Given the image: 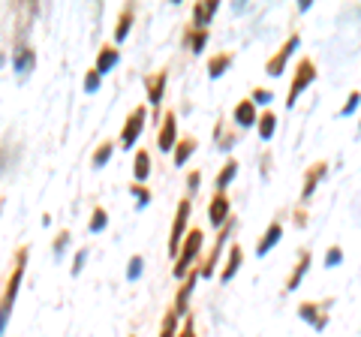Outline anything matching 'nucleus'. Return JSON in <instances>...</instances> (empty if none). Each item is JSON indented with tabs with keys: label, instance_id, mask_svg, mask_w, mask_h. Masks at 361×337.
Here are the masks:
<instances>
[{
	"label": "nucleus",
	"instance_id": "nucleus-1",
	"mask_svg": "<svg viewBox=\"0 0 361 337\" xmlns=\"http://www.w3.org/2000/svg\"><path fill=\"white\" fill-rule=\"evenodd\" d=\"M25 265H27V247H21V250L16 253L13 274H9L6 289H4V305H0V329H6V322H9V310H13V305H16V295H18L21 277H25Z\"/></svg>",
	"mask_w": 361,
	"mask_h": 337
},
{
	"label": "nucleus",
	"instance_id": "nucleus-2",
	"mask_svg": "<svg viewBox=\"0 0 361 337\" xmlns=\"http://www.w3.org/2000/svg\"><path fill=\"white\" fill-rule=\"evenodd\" d=\"M199 250H202V232L199 229H193L184 238V250H180V256L175 259V268H172V274L180 280V277H190V265H193V259L199 256Z\"/></svg>",
	"mask_w": 361,
	"mask_h": 337
},
{
	"label": "nucleus",
	"instance_id": "nucleus-3",
	"mask_svg": "<svg viewBox=\"0 0 361 337\" xmlns=\"http://www.w3.org/2000/svg\"><path fill=\"white\" fill-rule=\"evenodd\" d=\"M313 78H316V66H313V61H310V58H301V63L295 66V78H292V85H289V97H286V106H289V109L298 103L301 91L313 82Z\"/></svg>",
	"mask_w": 361,
	"mask_h": 337
},
{
	"label": "nucleus",
	"instance_id": "nucleus-4",
	"mask_svg": "<svg viewBox=\"0 0 361 337\" xmlns=\"http://www.w3.org/2000/svg\"><path fill=\"white\" fill-rule=\"evenodd\" d=\"M190 199H180L178 208H175V220H172V235H169V253L178 256V247H180V232L187 229V220H190Z\"/></svg>",
	"mask_w": 361,
	"mask_h": 337
},
{
	"label": "nucleus",
	"instance_id": "nucleus-5",
	"mask_svg": "<svg viewBox=\"0 0 361 337\" xmlns=\"http://www.w3.org/2000/svg\"><path fill=\"white\" fill-rule=\"evenodd\" d=\"M298 42H301V37H298V33H292V37L283 42V46H280V51L265 63V73H268V75H274V78L283 73V66H286V61L292 58V51L298 49Z\"/></svg>",
	"mask_w": 361,
	"mask_h": 337
},
{
	"label": "nucleus",
	"instance_id": "nucleus-6",
	"mask_svg": "<svg viewBox=\"0 0 361 337\" xmlns=\"http://www.w3.org/2000/svg\"><path fill=\"white\" fill-rule=\"evenodd\" d=\"M142 127H145V109H142V106H135L130 115H127V123H123V133H121L123 148H133L135 139L142 136Z\"/></svg>",
	"mask_w": 361,
	"mask_h": 337
},
{
	"label": "nucleus",
	"instance_id": "nucleus-7",
	"mask_svg": "<svg viewBox=\"0 0 361 337\" xmlns=\"http://www.w3.org/2000/svg\"><path fill=\"white\" fill-rule=\"evenodd\" d=\"M208 220L214 223V226H226V220H229V196H226V193H217L211 199Z\"/></svg>",
	"mask_w": 361,
	"mask_h": 337
},
{
	"label": "nucleus",
	"instance_id": "nucleus-8",
	"mask_svg": "<svg viewBox=\"0 0 361 337\" xmlns=\"http://www.w3.org/2000/svg\"><path fill=\"white\" fill-rule=\"evenodd\" d=\"M178 127H175V115L172 111H166V118H163V130H160V136H157V145H160V151H172L178 148Z\"/></svg>",
	"mask_w": 361,
	"mask_h": 337
},
{
	"label": "nucleus",
	"instance_id": "nucleus-9",
	"mask_svg": "<svg viewBox=\"0 0 361 337\" xmlns=\"http://www.w3.org/2000/svg\"><path fill=\"white\" fill-rule=\"evenodd\" d=\"M145 87H148V103L160 106L163 103V91H166V70H157L145 78Z\"/></svg>",
	"mask_w": 361,
	"mask_h": 337
},
{
	"label": "nucleus",
	"instance_id": "nucleus-10",
	"mask_svg": "<svg viewBox=\"0 0 361 337\" xmlns=\"http://www.w3.org/2000/svg\"><path fill=\"white\" fill-rule=\"evenodd\" d=\"M325 172H329V163H313L310 168H307V175H304V187H301V199H310L313 196V190H316V184L325 178Z\"/></svg>",
	"mask_w": 361,
	"mask_h": 337
},
{
	"label": "nucleus",
	"instance_id": "nucleus-11",
	"mask_svg": "<svg viewBox=\"0 0 361 337\" xmlns=\"http://www.w3.org/2000/svg\"><path fill=\"white\" fill-rule=\"evenodd\" d=\"M235 123H238V127H253V123H259L253 99H241V103L235 106Z\"/></svg>",
	"mask_w": 361,
	"mask_h": 337
},
{
	"label": "nucleus",
	"instance_id": "nucleus-12",
	"mask_svg": "<svg viewBox=\"0 0 361 337\" xmlns=\"http://www.w3.org/2000/svg\"><path fill=\"white\" fill-rule=\"evenodd\" d=\"M217 13V0H208V4H196L193 6V27L196 30H208L211 16Z\"/></svg>",
	"mask_w": 361,
	"mask_h": 337
},
{
	"label": "nucleus",
	"instance_id": "nucleus-13",
	"mask_svg": "<svg viewBox=\"0 0 361 337\" xmlns=\"http://www.w3.org/2000/svg\"><path fill=\"white\" fill-rule=\"evenodd\" d=\"M33 63H37V54H33L30 49L21 46L18 51H13V70H16L18 75H27V73L33 70Z\"/></svg>",
	"mask_w": 361,
	"mask_h": 337
},
{
	"label": "nucleus",
	"instance_id": "nucleus-14",
	"mask_svg": "<svg viewBox=\"0 0 361 337\" xmlns=\"http://www.w3.org/2000/svg\"><path fill=\"white\" fill-rule=\"evenodd\" d=\"M232 229V226H229ZM229 229H220V235H217V244H214V250H211V256L205 262H202V274L205 277H211V271H214V265H217V256H220V250H223V244H226V238H229Z\"/></svg>",
	"mask_w": 361,
	"mask_h": 337
},
{
	"label": "nucleus",
	"instance_id": "nucleus-15",
	"mask_svg": "<svg viewBox=\"0 0 361 337\" xmlns=\"http://www.w3.org/2000/svg\"><path fill=\"white\" fill-rule=\"evenodd\" d=\"M280 235H283V226H280V223L274 220V223H271V226L265 229V235H262V241H259V250H256V253H259V256H265L271 247L280 241Z\"/></svg>",
	"mask_w": 361,
	"mask_h": 337
},
{
	"label": "nucleus",
	"instance_id": "nucleus-16",
	"mask_svg": "<svg viewBox=\"0 0 361 337\" xmlns=\"http://www.w3.org/2000/svg\"><path fill=\"white\" fill-rule=\"evenodd\" d=\"M232 61H235L232 51H223V54H217V58H211V61H208V75H211V78H220V75L232 66Z\"/></svg>",
	"mask_w": 361,
	"mask_h": 337
},
{
	"label": "nucleus",
	"instance_id": "nucleus-17",
	"mask_svg": "<svg viewBox=\"0 0 361 337\" xmlns=\"http://www.w3.org/2000/svg\"><path fill=\"white\" fill-rule=\"evenodd\" d=\"M307 268H310V253L304 250V253H301V259H298V265H295V271H292V277L286 280V289H289V292H295V289H298V283L304 280V274H307Z\"/></svg>",
	"mask_w": 361,
	"mask_h": 337
},
{
	"label": "nucleus",
	"instance_id": "nucleus-18",
	"mask_svg": "<svg viewBox=\"0 0 361 337\" xmlns=\"http://www.w3.org/2000/svg\"><path fill=\"white\" fill-rule=\"evenodd\" d=\"M115 63H118V49L115 46H103V49H99V58H97V73L99 75L109 73Z\"/></svg>",
	"mask_w": 361,
	"mask_h": 337
},
{
	"label": "nucleus",
	"instance_id": "nucleus-19",
	"mask_svg": "<svg viewBox=\"0 0 361 337\" xmlns=\"http://www.w3.org/2000/svg\"><path fill=\"white\" fill-rule=\"evenodd\" d=\"M301 319H307V322H313V329L316 331H322L325 329V322H329V317H322L319 313V305H301Z\"/></svg>",
	"mask_w": 361,
	"mask_h": 337
},
{
	"label": "nucleus",
	"instance_id": "nucleus-20",
	"mask_svg": "<svg viewBox=\"0 0 361 337\" xmlns=\"http://www.w3.org/2000/svg\"><path fill=\"white\" fill-rule=\"evenodd\" d=\"M196 151V139H180L178 142V148H175V166H184L187 160H190V154Z\"/></svg>",
	"mask_w": 361,
	"mask_h": 337
},
{
	"label": "nucleus",
	"instance_id": "nucleus-21",
	"mask_svg": "<svg viewBox=\"0 0 361 337\" xmlns=\"http://www.w3.org/2000/svg\"><path fill=\"white\" fill-rule=\"evenodd\" d=\"M133 175H135V181H145V178L151 175V157H148V151H139V154H135V168H133Z\"/></svg>",
	"mask_w": 361,
	"mask_h": 337
},
{
	"label": "nucleus",
	"instance_id": "nucleus-22",
	"mask_svg": "<svg viewBox=\"0 0 361 337\" xmlns=\"http://www.w3.org/2000/svg\"><path fill=\"white\" fill-rule=\"evenodd\" d=\"M238 268H241V247H232V253H229V262H226V268H223V280H226V283H229V280L235 277V271H238Z\"/></svg>",
	"mask_w": 361,
	"mask_h": 337
},
{
	"label": "nucleus",
	"instance_id": "nucleus-23",
	"mask_svg": "<svg viewBox=\"0 0 361 337\" xmlns=\"http://www.w3.org/2000/svg\"><path fill=\"white\" fill-rule=\"evenodd\" d=\"M193 283H196V274H190V277H187V283L180 286L178 298H175V310H178V313H184V310H187V301H190V292H193Z\"/></svg>",
	"mask_w": 361,
	"mask_h": 337
},
{
	"label": "nucleus",
	"instance_id": "nucleus-24",
	"mask_svg": "<svg viewBox=\"0 0 361 337\" xmlns=\"http://www.w3.org/2000/svg\"><path fill=\"white\" fill-rule=\"evenodd\" d=\"M235 172H238V163H235V160H229V163L220 168V175H217V193H223L226 184H229L232 178H235Z\"/></svg>",
	"mask_w": 361,
	"mask_h": 337
},
{
	"label": "nucleus",
	"instance_id": "nucleus-25",
	"mask_svg": "<svg viewBox=\"0 0 361 337\" xmlns=\"http://www.w3.org/2000/svg\"><path fill=\"white\" fill-rule=\"evenodd\" d=\"M130 25H133V9L127 6V9L121 13V18H118V27H115V39H118V42H121V39H127Z\"/></svg>",
	"mask_w": 361,
	"mask_h": 337
},
{
	"label": "nucleus",
	"instance_id": "nucleus-26",
	"mask_svg": "<svg viewBox=\"0 0 361 337\" xmlns=\"http://www.w3.org/2000/svg\"><path fill=\"white\" fill-rule=\"evenodd\" d=\"M178 331V310H166V317H163V329H160V337H175Z\"/></svg>",
	"mask_w": 361,
	"mask_h": 337
},
{
	"label": "nucleus",
	"instance_id": "nucleus-27",
	"mask_svg": "<svg viewBox=\"0 0 361 337\" xmlns=\"http://www.w3.org/2000/svg\"><path fill=\"white\" fill-rule=\"evenodd\" d=\"M274 130H277V118L271 115V111H268V115L259 118V136H262L265 142H268L271 136H274Z\"/></svg>",
	"mask_w": 361,
	"mask_h": 337
},
{
	"label": "nucleus",
	"instance_id": "nucleus-28",
	"mask_svg": "<svg viewBox=\"0 0 361 337\" xmlns=\"http://www.w3.org/2000/svg\"><path fill=\"white\" fill-rule=\"evenodd\" d=\"M111 151H115V145H111V142H103V145H99L97 154H94V166H97V168H99V166H106V163L111 160Z\"/></svg>",
	"mask_w": 361,
	"mask_h": 337
},
{
	"label": "nucleus",
	"instance_id": "nucleus-29",
	"mask_svg": "<svg viewBox=\"0 0 361 337\" xmlns=\"http://www.w3.org/2000/svg\"><path fill=\"white\" fill-rule=\"evenodd\" d=\"M205 42H208V30H196L193 27V33H190V49L202 51V49H205Z\"/></svg>",
	"mask_w": 361,
	"mask_h": 337
},
{
	"label": "nucleus",
	"instance_id": "nucleus-30",
	"mask_svg": "<svg viewBox=\"0 0 361 337\" xmlns=\"http://www.w3.org/2000/svg\"><path fill=\"white\" fill-rule=\"evenodd\" d=\"M103 226H106V211L94 208V217H90V232H103Z\"/></svg>",
	"mask_w": 361,
	"mask_h": 337
},
{
	"label": "nucleus",
	"instance_id": "nucleus-31",
	"mask_svg": "<svg viewBox=\"0 0 361 337\" xmlns=\"http://www.w3.org/2000/svg\"><path fill=\"white\" fill-rule=\"evenodd\" d=\"M97 87H99V73H97V66H94V70L85 75V91H87V94H94Z\"/></svg>",
	"mask_w": 361,
	"mask_h": 337
},
{
	"label": "nucleus",
	"instance_id": "nucleus-32",
	"mask_svg": "<svg viewBox=\"0 0 361 337\" xmlns=\"http://www.w3.org/2000/svg\"><path fill=\"white\" fill-rule=\"evenodd\" d=\"M358 103H361V94H358V91H353V94H349V99L343 103L341 115H349V111H355V109H358Z\"/></svg>",
	"mask_w": 361,
	"mask_h": 337
},
{
	"label": "nucleus",
	"instance_id": "nucleus-33",
	"mask_svg": "<svg viewBox=\"0 0 361 337\" xmlns=\"http://www.w3.org/2000/svg\"><path fill=\"white\" fill-rule=\"evenodd\" d=\"M139 274H142V256H133V259H130V271H127V277H130V280H135Z\"/></svg>",
	"mask_w": 361,
	"mask_h": 337
},
{
	"label": "nucleus",
	"instance_id": "nucleus-34",
	"mask_svg": "<svg viewBox=\"0 0 361 337\" xmlns=\"http://www.w3.org/2000/svg\"><path fill=\"white\" fill-rule=\"evenodd\" d=\"M66 241H70V232L63 229V232L58 235V238H54V253H58V256H61V253L66 250Z\"/></svg>",
	"mask_w": 361,
	"mask_h": 337
},
{
	"label": "nucleus",
	"instance_id": "nucleus-35",
	"mask_svg": "<svg viewBox=\"0 0 361 337\" xmlns=\"http://www.w3.org/2000/svg\"><path fill=\"white\" fill-rule=\"evenodd\" d=\"M343 259V253H341V247H331V250H329V256H325V265H337V262H341Z\"/></svg>",
	"mask_w": 361,
	"mask_h": 337
},
{
	"label": "nucleus",
	"instance_id": "nucleus-36",
	"mask_svg": "<svg viewBox=\"0 0 361 337\" xmlns=\"http://www.w3.org/2000/svg\"><path fill=\"white\" fill-rule=\"evenodd\" d=\"M85 259H87V250H78V253H75V259H73V274H78V271H82Z\"/></svg>",
	"mask_w": 361,
	"mask_h": 337
},
{
	"label": "nucleus",
	"instance_id": "nucleus-37",
	"mask_svg": "<svg viewBox=\"0 0 361 337\" xmlns=\"http://www.w3.org/2000/svg\"><path fill=\"white\" fill-rule=\"evenodd\" d=\"M178 337H196V325H193V317H190V319L184 322V331H180Z\"/></svg>",
	"mask_w": 361,
	"mask_h": 337
},
{
	"label": "nucleus",
	"instance_id": "nucleus-38",
	"mask_svg": "<svg viewBox=\"0 0 361 337\" xmlns=\"http://www.w3.org/2000/svg\"><path fill=\"white\" fill-rule=\"evenodd\" d=\"M250 99H253V103H268L271 94H268V91H253V97H250Z\"/></svg>",
	"mask_w": 361,
	"mask_h": 337
},
{
	"label": "nucleus",
	"instance_id": "nucleus-39",
	"mask_svg": "<svg viewBox=\"0 0 361 337\" xmlns=\"http://www.w3.org/2000/svg\"><path fill=\"white\" fill-rule=\"evenodd\" d=\"M133 196H139V202L145 205V202H148V190H145V187H135V190H133Z\"/></svg>",
	"mask_w": 361,
	"mask_h": 337
},
{
	"label": "nucleus",
	"instance_id": "nucleus-40",
	"mask_svg": "<svg viewBox=\"0 0 361 337\" xmlns=\"http://www.w3.org/2000/svg\"><path fill=\"white\" fill-rule=\"evenodd\" d=\"M196 187H199V172L190 175V190H196Z\"/></svg>",
	"mask_w": 361,
	"mask_h": 337
}]
</instances>
